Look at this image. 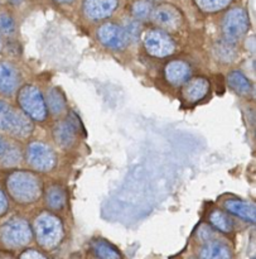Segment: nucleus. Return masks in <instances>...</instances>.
I'll return each instance as SVG.
<instances>
[{"label":"nucleus","instance_id":"f257e3e1","mask_svg":"<svg viewBox=\"0 0 256 259\" xmlns=\"http://www.w3.org/2000/svg\"><path fill=\"white\" fill-rule=\"evenodd\" d=\"M7 187L10 196L20 204H30L37 201L42 195V182L33 172H13L8 177Z\"/></svg>","mask_w":256,"mask_h":259},{"label":"nucleus","instance_id":"f03ea898","mask_svg":"<svg viewBox=\"0 0 256 259\" xmlns=\"http://www.w3.org/2000/svg\"><path fill=\"white\" fill-rule=\"evenodd\" d=\"M0 131L27 138L32 133L33 124L27 114L15 110L5 101H0Z\"/></svg>","mask_w":256,"mask_h":259},{"label":"nucleus","instance_id":"7ed1b4c3","mask_svg":"<svg viewBox=\"0 0 256 259\" xmlns=\"http://www.w3.org/2000/svg\"><path fill=\"white\" fill-rule=\"evenodd\" d=\"M34 232L38 243L45 248H53L61 242L63 235L62 223L50 214H42L35 219Z\"/></svg>","mask_w":256,"mask_h":259},{"label":"nucleus","instance_id":"20e7f679","mask_svg":"<svg viewBox=\"0 0 256 259\" xmlns=\"http://www.w3.org/2000/svg\"><path fill=\"white\" fill-rule=\"evenodd\" d=\"M18 103L22 111L34 120H44L47 118V105L40 91L35 86L25 85L18 94Z\"/></svg>","mask_w":256,"mask_h":259},{"label":"nucleus","instance_id":"39448f33","mask_svg":"<svg viewBox=\"0 0 256 259\" xmlns=\"http://www.w3.org/2000/svg\"><path fill=\"white\" fill-rule=\"evenodd\" d=\"M0 239L8 247H22L32 239L29 224L23 219H12L0 227Z\"/></svg>","mask_w":256,"mask_h":259},{"label":"nucleus","instance_id":"423d86ee","mask_svg":"<svg viewBox=\"0 0 256 259\" xmlns=\"http://www.w3.org/2000/svg\"><path fill=\"white\" fill-rule=\"evenodd\" d=\"M249 29V17L242 8H234L225 15L222 30L229 42H237Z\"/></svg>","mask_w":256,"mask_h":259},{"label":"nucleus","instance_id":"0eeeda50","mask_svg":"<svg viewBox=\"0 0 256 259\" xmlns=\"http://www.w3.org/2000/svg\"><path fill=\"white\" fill-rule=\"evenodd\" d=\"M27 159L30 167L37 171H50L57 163V157L49 146L42 142H33L27 148Z\"/></svg>","mask_w":256,"mask_h":259},{"label":"nucleus","instance_id":"6e6552de","mask_svg":"<svg viewBox=\"0 0 256 259\" xmlns=\"http://www.w3.org/2000/svg\"><path fill=\"white\" fill-rule=\"evenodd\" d=\"M144 46L149 55L156 57H166L176 51V43L167 34L159 29L149 30L144 37Z\"/></svg>","mask_w":256,"mask_h":259},{"label":"nucleus","instance_id":"1a4fd4ad","mask_svg":"<svg viewBox=\"0 0 256 259\" xmlns=\"http://www.w3.org/2000/svg\"><path fill=\"white\" fill-rule=\"evenodd\" d=\"M97 38L105 47L120 51L129 45V37L125 29L114 23H106L97 30Z\"/></svg>","mask_w":256,"mask_h":259},{"label":"nucleus","instance_id":"9d476101","mask_svg":"<svg viewBox=\"0 0 256 259\" xmlns=\"http://www.w3.org/2000/svg\"><path fill=\"white\" fill-rule=\"evenodd\" d=\"M151 19L159 27L169 28V29H176L182 23V14L176 7L169 4L158 5L151 10Z\"/></svg>","mask_w":256,"mask_h":259},{"label":"nucleus","instance_id":"9b49d317","mask_svg":"<svg viewBox=\"0 0 256 259\" xmlns=\"http://www.w3.org/2000/svg\"><path fill=\"white\" fill-rule=\"evenodd\" d=\"M118 8V0H85L83 13L88 19L101 20L108 18Z\"/></svg>","mask_w":256,"mask_h":259},{"label":"nucleus","instance_id":"f8f14e48","mask_svg":"<svg viewBox=\"0 0 256 259\" xmlns=\"http://www.w3.org/2000/svg\"><path fill=\"white\" fill-rule=\"evenodd\" d=\"M182 96L188 104H194L202 100L210 91V82L204 77H194L192 80H187Z\"/></svg>","mask_w":256,"mask_h":259},{"label":"nucleus","instance_id":"ddd939ff","mask_svg":"<svg viewBox=\"0 0 256 259\" xmlns=\"http://www.w3.org/2000/svg\"><path fill=\"white\" fill-rule=\"evenodd\" d=\"M20 75L9 62H0V93L12 95L19 88Z\"/></svg>","mask_w":256,"mask_h":259},{"label":"nucleus","instance_id":"4468645a","mask_svg":"<svg viewBox=\"0 0 256 259\" xmlns=\"http://www.w3.org/2000/svg\"><path fill=\"white\" fill-rule=\"evenodd\" d=\"M53 137L58 146L63 147V148H70L76 142L77 128L71 120L60 121L56 124L55 129H53Z\"/></svg>","mask_w":256,"mask_h":259},{"label":"nucleus","instance_id":"2eb2a0df","mask_svg":"<svg viewBox=\"0 0 256 259\" xmlns=\"http://www.w3.org/2000/svg\"><path fill=\"white\" fill-rule=\"evenodd\" d=\"M191 67L184 61H172L166 67V77L172 85H182L189 80Z\"/></svg>","mask_w":256,"mask_h":259},{"label":"nucleus","instance_id":"dca6fc26","mask_svg":"<svg viewBox=\"0 0 256 259\" xmlns=\"http://www.w3.org/2000/svg\"><path fill=\"white\" fill-rule=\"evenodd\" d=\"M224 206L231 214L236 215V217L241 218V219L246 220V222L255 223V206L252 204H250V202L241 201V200L229 199L224 202Z\"/></svg>","mask_w":256,"mask_h":259},{"label":"nucleus","instance_id":"f3484780","mask_svg":"<svg viewBox=\"0 0 256 259\" xmlns=\"http://www.w3.org/2000/svg\"><path fill=\"white\" fill-rule=\"evenodd\" d=\"M201 259H231L229 247L220 242H211L201 250Z\"/></svg>","mask_w":256,"mask_h":259},{"label":"nucleus","instance_id":"a211bd4d","mask_svg":"<svg viewBox=\"0 0 256 259\" xmlns=\"http://www.w3.org/2000/svg\"><path fill=\"white\" fill-rule=\"evenodd\" d=\"M227 80H229V85L240 95L246 96L251 94V83L245 77V75H242L239 71H232L229 75V77H227Z\"/></svg>","mask_w":256,"mask_h":259},{"label":"nucleus","instance_id":"6ab92c4d","mask_svg":"<svg viewBox=\"0 0 256 259\" xmlns=\"http://www.w3.org/2000/svg\"><path fill=\"white\" fill-rule=\"evenodd\" d=\"M45 202H47L48 207L53 210H60L65 206L66 204V195L62 187L57 186H50L48 189L47 195H45Z\"/></svg>","mask_w":256,"mask_h":259},{"label":"nucleus","instance_id":"aec40b11","mask_svg":"<svg viewBox=\"0 0 256 259\" xmlns=\"http://www.w3.org/2000/svg\"><path fill=\"white\" fill-rule=\"evenodd\" d=\"M44 100L47 109H49L50 113L60 114L65 110L66 100L63 99L61 91L57 90V89H49L47 91V96H45Z\"/></svg>","mask_w":256,"mask_h":259},{"label":"nucleus","instance_id":"412c9836","mask_svg":"<svg viewBox=\"0 0 256 259\" xmlns=\"http://www.w3.org/2000/svg\"><path fill=\"white\" fill-rule=\"evenodd\" d=\"M92 248L98 259H121L120 253L105 240H96Z\"/></svg>","mask_w":256,"mask_h":259},{"label":"nucleus","instance_id":"4be33fe9","mask_svg":"<svg viewBox=\"0 0 256 259\" xmlns=\"http://www.w3.org/2000/svg\"><path fill=\"white\" fill-rule=\"evenodd\" d=\"M210 222H211V224L214 225L216 229H219L220 232L222 233L232 232V228H234L231 219H230L224 211H221V210H215V211L210 215Z\"/></svg>","mask_w":256,"mask_h":259},{"label":"nucleus","instance_id":"5701e85b","mask_svg":"<svg viewBox=\"0 0 256 259\" xmlns=\"http://www.w3.org/2000/svg\"><path fill=\"white\" fill-rule=\"evenodd\" d=\"M216 55L224 62H231L236 57V51H235L232 42H222L216 46Z\"/></svg>","mask_w":256,"mask_h":259},{"label":"nucleus","instance_id":"b1692460","mask_svg":"<svg viewBox=\"0 0 256 259\" xmlns=\"http://www.w3.org/2000/svg\"><path fill=\"white\" fill-rule=\"evenodd\" d=\"M0 157H2V163L4 164V166L12 167L19 163L22 154H20L18 147L9 146V144H8L7 149H5V152Z\"/></svg>","mask_w":256,"mask_h":259},{"label":"nucleus","instance_id":"393cba45","mask_svg":"<svg viewBox=\"0 0 256 259\" xmlns=\"http://www.w3.org/2000/svg\"><path fill=\"white\" fill-rule=\"evenodd\" d=\"M151 10H153V7L148 0H139L133 5V15L136 19H148L151 14Z\"/></svg>","mask_w":256,"mask_h":259},{"label":"nucleus","instance_id":"a878e982","mask_svg":"<svg viewBox=\"0 0 256 259\" xmlns=\"http://www.w3.org/2000/svg\"><path fill=\"white\" fill-rule=\"evenodd\" d=\"M197 5L204 12H219L231 3V0H196Z\"/></svg>","mask_w":256,"mask_h":259},{"label":"nucleus","instance_id":"bb28decb","mask_svg":"<svg viewBox=\"0 0 256 259\" xmlns=\"http://www.w3.org/2000/svg\"><path fill=\"white\" fill-rule=\"evenodd\" d=\"M14 30L15 23L14 20H13V18L10 17L9 14H5V13L0 14V32H2L3 34L10 35L14 33Z\"/></svg>","mask_w":256,"mask_h":259},{"label":"nucleus","instance_id":"cd10ccee","mask_svg":"<svg viewBox=\"0 0 256 259\" xmlns=\"http://www.w3.org/2000/svg\"><path fill=\"white\" fill-rule=\"evenodd\" d=\"M125 32L128 34L129 39H138L139 33H140V28H139V24L135 22V20H130V22L126 23Z\"/></svg>","mask_w":256,"mask_h":259},{"label":"nucleus","instance_id":"c85d7f7f","mask_svg":"<svg viewBox=\"0 0 256 259\" xmlns=\"http://www.w3.org/2000/svg\"><path fill=\"white\" fill-rule=\"evenodd\" d=\"M20 259H45V257L43 254H40L39 252H37V250L29 249L25 250L24 253H22Z\"/></svg>","mask_w":256,"mask_h":259},{"label":"nucleus","instance_id":"c756f323","mask_svg":"<svg viewBox=\"0 0 256 259\" xmlns=\"http://www.w3.org/2000/svg\"><path fill=\"white\" fill-rule=\"evenodd\" d=\"M8 209V200L7 197H5L4 192L0 190V215L4 214L5 211H7Z\"/></svg>","mask_w":256,"mask_h":259},{"label":"nucleus","instance_id":"7c9ffc66","mask_svg":"<svg viewBox=\"0 0 256 259\" xmlns=\"http://www.w3.org/2000/svg\"><path fill=\"white\" fill-rule=\"evenodd\" d=\"M7 147H8V143L4 141V138H3V137H0V156L4 153L5 149H7Z\"/></svg>","mask_w":256,"mask_h":259},{"label":"nucleus","instance_id":"2f4dec72","mask_svg":"<svg viewBox=\"0 0 256 259\" xmlns=\"http://www.w3.org/2000/svg\"><path fill=\"white\" fill-rule=\"evenodd\" d=\"M55 2H57V3H71V2H73V0H55Z\"/></svg>","mask_w":256,"mask_h":259},{"label":"nucleus","instance_id":"473e14b6","mask_svg":"<svg viewBox=\"0 0 256 259\" xmlns=\"http://www.w3.org/2000/svg\"><path fill=\"white\" fill-rule=\"evenodd\" d=\"M0 50H2V39H0Z\"/></svg>","mask_w":256,"mask_h":259},{"label":"nucleus","instance_id":"72a5a7b5","mask_svg":"<svg viewBox=\"0 0 256 259\" xmlns=\"http://www.w3.org/2000/svg\"><path fill=\"white\" fill-rule=\"evenodd\" d=\"M3 259H10V258H3Z\"/></svg>","mask_w":256,"mask_h":259}]
</instances>
